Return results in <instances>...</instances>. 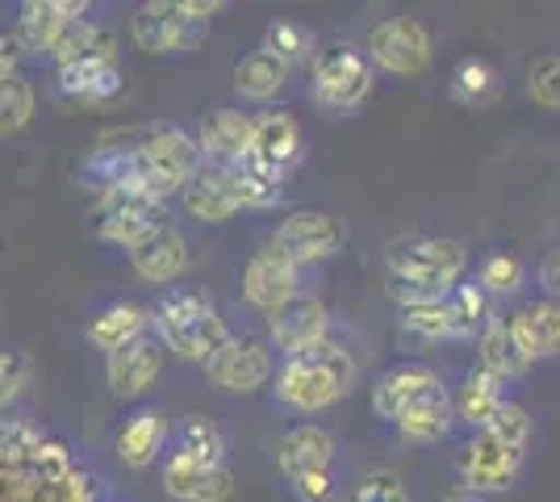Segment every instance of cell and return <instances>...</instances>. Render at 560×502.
I'll return each instance as SVG.
<instances>
[{
  "mask_svg": "<svg viewBox=\"0 0 560 502\" xmlns=\"http://www.w3.org/2000/svg\"><path fill=\"white\" fill-rule=\"evenodd\" d=\"M0 502H114L63 440L22 419L0 423Z\"/></svg>",
  "mask_w": 560,
  "mask_h": 502,
  "instance_id": "obj_1",
  "label": "cell"
},
{
  "mask_svg": "<svg viewBox=\"0 0 560 502\" xmlns=\"http://www.w3.org/2000/svg\"><path fill=\"white\" fill-rule=\"evenodd\" d=\"M468 268L465 243L427 235V240L394 243L385 264V289L397 297V306H419V302H444L460 285Z\"/></svg>",
  "mask_w": 560,
  "mask_h": 502,
  "instance_id": "obj_2",
  "label": "cell"
},
{
  "mask_svg": "<svg viewBox=\"0 0 560 502\" xmlns=\"http://www.w3.org/2000/svg\"><path fill=\"white\" fill-rule=\"evenodd\" d=\"M355 377H360V364L348 352V343L327 335L323 343L305 348L298 357H284V364L277 369V398L298 415H318L343 402Z\"/></svg>",
  "mask_w": 560,
  "mask_h": 502,
  "instance_id": "obj_3",
  "label": "cell"
},
{
  "mask_svg": "<svg viewBox=\"0 0 560 502\" xmlns=\"http://www.w3.org/2000/svg\"><path fill=\"white\" fill-rule=\"evenodd\" d=\"M151 327H155V339L164 343V352H176L192 364H206L231 339L226 318L201 289H167L151 306Z\"/></svg>",
  "mask_w": 560,
  "mask_h": 502,
  "instance_id": "obj_4",
  "label": "cell"
},
{
  "mask_svg": "<svg viewBox=\"0 0 560 502\" xmlns=\"http://www.w3.org/2000/svg\"><path fill=\"white\" fill-rule=\"evenodd\" d=\"M222 13L218 0H151L135 9L130 17V38L147 55H188L201 47L210 34V22Z\"/></svg>",
  "mask_w": 560,
  "mask_h": 502,
  "instance_id": "obj_5",
  "label": "cell"
},
{
  "mask_svg": "<svg viewBox=\"0 0 560 502\" xmlns=\"http://www.w3.org/2000/svg\"><path fill=\"white\" fill-rule=\"evenodd\" d=\"M130 151H135L139 180L160 201H167L172 192L185 189L188 180H192V172L201 167L197 139L185 135L180 126H151V130H142V139L130 143Z\"/></svg>",
  "mask_w": 560,
  "mask_h": 502,
  "instance_id": "obj_6",
  "label": "cell"
},
{
  "mask_svg": "<svg viewBox=\"0 0 560 502\" xmlns=\"http://www.w3.org/2000/svg\"><path fill=\"white\" fill-rule=\"evenodd\" d=\"M376 68L369 63V55L355 43H330L327 50L314 55L310 68V96L318 109L327 114H351L355 105H364L373 93Z\"/></svg>",
  "mask_w": 560,
  "mask_h": 502,
  "instance_id": "obj_7",
  "label": "cell"
},
{
  "mask_svg": "<svg viewBox=\"0 0 560 502\" xmlns=\"http://www.w3.org/2000/svg\"><path fill=\"white\" fill-rule=\"evenodd\" d=\"M277 465L302 502H327L330 486H335V478H330L335 435L318 423H302V428L284 431L277 444Z\"/></svg>",
  "mask_w": 560,
  "mask_h": 502,
  "instance_id": "obj_8",
  "label": "cell"
},
{
  "mask_svg": "<svg viewBox=\"0 0 560 502\" xmlns=\"http://www.w3.org/2000/svg\"><path fill=\"white\" fill-rule=\"evenodd\" d=\"M369 63L389 75H419L431 63V34L419 17H385L369 34Z\"/></svg>",
  "mask_w": 560,
  "mask_h": 502,
  "instance_id": "obj_9",
  "label": "cell"
},
{
  "mask_svg": "<svg viewBox=\"0 0 560 502\" xmlns=\"http://www.w3.org/2000/svg\"><path fill=\"white\" fill-rule=\"evenodd\" d=\"M206 377L226 394H256L272 382V348L256 335H231L206 360Z\"/></svg>",
  "mask_w": 560,
  "mask_h": 502,
  "instance_id": "obj_10",
  "label": "cell"
},
{
  "mask_svg": "<svg viewBox=\"0 0 560 502\" xmlns=\"http://www.w3.org/2000/svg\"><path fill=\"white\" fill-rule=\"evenodd\" d=\"M272 243L298 268H310V264H323L348 247V226L335 214H323V210H298V214L280 222Z\"/></svg>",
  "mask_w": 560,
  "mask_h": 502,
  "instance_id": "obj_11",
  "label": "cell"
},
{
  "mask_svg": "<svg viewBox=\"0 0 560 502\" xmlns=\"http://www.w3.org/2000/svg\"><path fill=\"white\" fill-rule=\"evenodd\" d=\"M460 481H465L468 494H498V490H511L518 474H523V448H511L502 440H493L486 431H477L465 444V453L456 460Z\"/></svg>",
  "mask_w": 560,
  "mask_h": 502,
  "instance_id": "obj_12",
  "label": "cell"
},
{
  "mask_svg": "<svg viewBox=\"0 0 560 502\" xmlns=\"http://www.w3.org/2000/svg\"><path fill=\"white\" fill-rule=\"evenodd\" d=\"M243 293L256 311L272 314L302 293V268L289 260L277 243H264L243 268Z\"/></svg>",
  "mask_w": 560,
  "mask_h": 502,
  "instance_id": "obj_13",
  "label": "cell"
},
{
  "mask_svg": "<svg viewBox=\"0 0 560 502\" xmlns=\"http://www.w3.org/2000/svg\"><path fill=\"white\" fill-rule=\"evenodd\" d=\"M243 160H252V164H259L264 172L280 176V180H289V172L302 160V126H298V118L284 114V109L252 114V147H247Z\"/></svg>",
  "mask_w": 560,
  "mask_h": 502,
  "instance_id": "obj_14",
  "label": "cell"
},
{
  "mask_svg": "<svg viewBox=\"0 0 560 502\" xmlns=\"http://www.w3.org/2000/svg\"><path fill=\"white\" fill-rule=\"evenodd\" d=\"M164 343L160 339H151V335H142L139 343H130V348H121L114 357H105V382L114 389L117 398H126V402H135L142 394H151L160 377H164Z\"/></svg>",
  "mask_w": 560,
  "mask_h": 502,
  "instance_id": "obj_15",
  "label": "cell"
},
{
  "mask_svg": "<svg viewBox=\"0 0 560 502\" xmlns=\"http://www.w3.org/2000/svg\"><path fill=\"white\" fill-rule=\"evenodd\" d=\"M327 335H330V314L318 297L298 293L293 302H284L280 311L268 314V339H272V348L284 352V357H298L305 348L323 343Z\"/></svg>",
  "mask_w": 560,
  "mask_h": 502,
  "instance_id": "obj_16",
  "label": "cell"
},
{
  "mask_svg": "<svg viewBox=\"0 0 560 502\" xmlns=\"http://www.w3.org/2000/svg\"><path fill=\"white\" fill-rule=\"evenodd\" d=\"M84 13H89L84 0H25L13 22V43L22 55H47L50 43L63 34V25Z\"/></svg>",
  "mask_w": 560,
  "mask_h": 502,
  "instance_id": "obj_17",
  "label": "cell"
},
{
  "mask_svg": "<svg viewBox=\"0 0 560 502\" xmlns=\"http://www.w3.org/2000/svg\"><path fill=\"white\" fill-rule=\"evenodd\" d=\"M164 490L180 502H231L234 478L226 465H206V460H192V456L167 453Z\"/></svg>",
  "mask_w": 560,
  "mask_h": 502,
  "instance_id": "obj_18",
  "label": "cell"
},
{
  "mask_svg": "<svg viewBox=\"0 0 560 502\" xmlns=\"http://www.w3.org/2000/svg\"><path fill=\"white\" fill-rule=\"evenodd\" d=\"M252 147V114L234 109V105H222V109H210L201 118V130H197V151H201V164L206 167H231L247 155Z\"/></svg>",
  "mask_w": 560,
  "mask_h": 502,
  "instance_id": "obj_19",
  "label": "cell"
},
{
  "mask_svg": "<svg viewBox=\"0 0 560 502\" xmlns=\"http://www.w3.org/2000/svg\"><path fill=\"white\" fill-rule=\"evenodd\" d=\"M130 264L147 285H172L188 272V243L176 226H160L151 240L130 252Z\"/></svg>",
  "mask_w": 560,
  "mask_h": 502,
  "instance_id": "obj_20",
  "label": "cell"
},
{
  "mask_svg": "<svg viewBox=\"0 0 560 502\" xmlns=\"http://www.w3.org/2000/svg\"><path fill=\"white\" fill-rule=\"evenodd\" d=\"M167 435H172V428H167L164 415L151 407H142V410H130V415L121 419L114 448L126 469H147L155 456L164 453Z\"/></svg>",
  "mask_w": 560,
  "mask_h": 502,
  "instance_id": "obj_21",
  "label": "cell"
},
{
  "mask_svg": "<svg viewBox=\"0 0 560 502\" xmlns=\"http://www.w3.org/2000/svg\"><path fill=\"white\" fill-rule=\"evenodd\" d=\"M477 360H481L477 369L493 373L498 382L523 377V373L532 369V360H527V352L518 348V339H514L511 318H506V314H490V318H486V327H481V335H477Z\"/></svg>",
  "mask_w": 560,
  "mask_h": 502,
  "instance_id": "obj_22",
  "label": "cell"
},
{
  "mask_svg": "<svg viewBox=\"0 0 560 502\" xmlns=\"http://www.w3.org/2000/svg\"><path fill=\"white\" fill-rule=\"evenodd\" d=\"M431 385H440V373H435V369H427V364H394V369H385L373 385L376 419L394 423L397 415L410 407L422 389H431Z\"/></svg>",
  "mask_w": 560,
  "mask_h": 502,
  "instance_id": "obj_23",
  "label": "cell"
},
{
  "mask_svg": "<svg viewBox=\"0 0 560 502\" xmlns=\"http://www.w3.org/2000/svg\"><path fill=\"white\" fill-rule=\"evenodd\" d=\"M47 55L55 68H71V63H84V59L117 63V38L105 25L89 22V17H75V22L63 25V34L50 43Z\"/></svg>",
  "mask_w": 560,
  "mask_h": 502,
  "instance_id": "obj_24",
  "label": "cell"
},
{
  "mask_svg": "<svg viewBox=\"0 0 560 502\" xmlns=\"http://www.w3.org/2000/svg\"><path fill=\"white\" fill-rule=\"evenodd\" d=\"M452 419H456L452 394H447L444 382H440V385H431V389H422L419 398L394 419V428L401 431L406 440H415V444H435V440H444L447 431H452Z\"/></svg>",
  "mask_w": 560,
  "mask_h": 502,
  "instance_id": "obj_25",
  "label": "cell"
},
{
  "mask_svg": "<svg viewBox=\"0 0 560 502\" xmlns=\"http://www.w3.org/2000/svg\"><path fill=\"white\" fill-rule=\"evenodd\" d=\"M511 331H514V339H518V348L527 352V360L560 357V302L539 297L532 306L514 311Z\"/></svg>",
  "mask_w": 560,
  "mask_h": 502,
  "instance_id": "obj_26",
  "label": "cell"
},
{
  "mask_svg": "<svg viewBox=\"0 0 560 502\" xmlns=\"http://www.w3.org/2000/svg\"><path fill=\"white\" fill-rule=\"evenodd\" d=\"M147 331H151V311L139 306V302H117V306L101 311L89 323V339H93V348H101L105 357H114L121 348L139 343Z\"/></svg>",
  "mask_w": 560,
  "mask_h": 502,
  "instance_id": "obj_27",
  "label": "cell"
},
{
  "mask_svg": "<svg viewBox=\"0 0 560 502\" xmlns=\"http://www.w3.org/2000/svg\"><path fill=\"white\" fill-rule=\"evenodd\" d=\"M180 201H185V210L197 222H226V218L238 214V201H234L222 167H206V164L197 167L192 180L180 189Z\"/></svg>",
  "mask_w": 560,
  "mask_h": 502,
  "instance_id": "obj_28",
  "label": "cell"
},
{
  "mask_svg": "<svg viewBox=\"0 0 560 502\" xmlns=\"http://www.w3.org/2000/svg\"><path fill=\"white\" fill-rule=\"evenodd\" d=\"M234 93L243 96V101H259V105H268V101H277L284 93V84H289V68L277 63L268 50H252V55H243L238 63H234Z\"/></svg>",
  "mask_w": 560,
  "mask_h": 502,
  "instance_id": "obj_29",
  "label": "cell"
},
{
  "mask_svg": "<svg viewBox=\"0 0 560 502\" xmlns=\"http://www.w3.org/2000/svg\"><path fill=\"white\" fill-rule=\"evenodd\" d=\"M80 180H84V189L93 192H105V189H117V185H130V180H139V167H135V151L121 143H109V147H96L93 155L80 164ZM142 185V180H139ZM147 189V185H142Z\"/></svg>",
  "mask_w": 560,
  "mask_h": 502,
  "instance_id": "obj_30",
  "label": "cell"
},
{
  "mask_svg": "<svg viewBox=\"0 0 560 502\" xmlns=\"http://www.w3.org/2000/svg\"><path fill=\"white\" fill-rule=\"evenodd\" d=\"M222 172H226V185H231L238 210H272L284 197V180L272 176V172H264L252 160H238V164L222 167Z\"/></svg>",
  "mask_w": 560,
  "mask_h": 502,
  "instance_id": "obj_31",
  "label": "cell"
},
{
  "mask_svg": "<svg viewBox=\"0 0 560 502\" xmlns=\"http://www.w3.org/2000/svg\"><path fill=\"white\" fill-rule=\"evenodd\" d=\"M59 93L71 96V101H109V96L121 93V72L117 63H96V59H84V63H71V68H59Z\"/></svg>",
  "mask_w": 560,
  "mask_h": 502,
  "instance_id": "obj_32",
  "label": "cell"
},
{
  "mask_svg": "<svg viewBox=\"0 0 560 502\" xmlns=\"http://www.w3.org/2000/svg\"><path fill=\"white\" fill-rule=\"evenodd\" d=\"M498 93H502V75H498L490 59L468 55L452 68V96L468 109H486V105L498 101Z\"/></svg>",
  "mask_w": 560,
  "mask_h": 502,
  "instance_id": "obj_33",
  "label": "cell"
},
{
  "mask_svg": "<svg viewBox=\"0 0 560 502\" xmlns=\"http://www.w3.org/2000/svg\"><path fill=\"white\" fill-rule=\"evenodd\" d=\"M167 440H172V453L206 460V465H226V435H222V428H218L213 419H206V415L180 419V428L172 431Z\"/></svg>",
  "mask_w": 560,
  "mask_h": 502,
  "instance_id": "obj_34",
  "label": "cell"
},
{
  "mask_svg": "<svg viewBox=\"0 0 560 502\" xmlns=\"http://www.w3.org/2000/svg\"><path fill=\"white\" fill-rule=\"evenodd\" d=\"M502 402H506L502 382H498L493 373H486V369H472L465 377V385H460V398L452 402V410H456L460 419H468L472 428H486V419H490Z\"/></svg>",
  "mask_w": 560,
  "mask_h": 502,
  "instance_id": "obj_35",
  "label": "cell"
},
{
  "mask_svg": "<svg viewBox=\"0 0 560 502\" xmlns=\"http://www.w3.org/2000/svg\"><path fill=\"white\" fill-rule=\"evenodd\" d=\"M259 50H268L284 68H298V63H305V59L314 55V34H310L302 22L280 17V22H272L264 30V47Z\"/></svg>",
  "mask_w": 560,
  "mask_h": 502,
  "instance_id": "obj_36",
  "label": "cell"
},
{
  "mask_svg": "<svg viewBox=\"0 0 560 502\" xmlns=\"http://www.w3.org/2000/svg\"><path fill=\"white\" fill-rule=\"evenodd\" d=\"M444 302H447V314H452V331H456V339H477L481 327H486V318L493 314L490 297H486L477 285H456Z\"/></svg>",
  "mask_w": 560,
  "mask_h": 502,
  "instance_id": "obj_37",
  "label": "cell"
},
{
  "mask_svg": "<svg viewBox=\"0 0 560 502\" xmlns=\"http://www.w3.org/2000/svg\"><path fill=\"white\" fill-rule=\"evenodd\" d=\"M397 327H401L406 335H415V339H422V343L456 339V331H452V314H447V302L401 306V311H397Z\"/></svg>",
  "mask_w": 560,
  "mask_h": 502,
  "instance_id": "obj_38",
  "label": "cell"
},
{
  "mask_svg": "<svg viewBox=\"0 0 560 502\" xmlns=\"http://www.w3.org/2000/svg\"><path fill=\"white\" fill-rule=\"evenodd\" d=\"M30 118H34V89H30V80L22 72L0 80V139L25 130Z\"/></svg>",
  "mask_w": 560,
  "mask_h": 502,
  "instance_id": "obj_39",
  "label": "cell"
},
{
  "mask_svg": "<svg viewBox=\"0 0 560 502\" xmlns=\"http://www.w3.org/2000/svg\"><path fill=\"white\" fill-rule=\"evenodd\" d=\"M477 281H481V293L486 297H506V293H518L523 289V264L514 260L511 252H493L481 260V272H477Z\"/></svg>",
  "mask_w": 560,
  "mask_h": 502,
  "instance_id": "obj_40",
  "label": "cell"
},
{
  "mask_svg": "<svg viewBox=\"0 0 560 502\" xmlns=\"http://www.w3.org/2000/svg\"><path fill=\"white\" fill-rule=\"evenodd\" d=\"M481 431L493 435V440H502V444H511V448H527V440H532V415L518 407V402H502L486 419Z\"/></svg>",
  "mask_w": 560,
  "mask_h": 502,
  "instance_id": "obj_41",
  "label": "cell"
},
{
  "mask_svg": "<svg viewBox=\"0 0 560 502\" xmlns=\"http://www.w3.org/2000/svg\"><path fill=\"white\" fill-rule=\"evenodd\" d=\"M348 502H410V490L397 469H373L351 486Z\"/></svg>",
  "mask_w": 560,
  "mask_h": 502,
  "instance_id": "obj_42",
  "label": "cell"
},
{
  "mask_svg": "<svg viewBox=\"0 0 560 502\" xmlns=\"http://www.w3.org/2000/svg\"><path fill=\"white\" fill-rule=\"evenodd\" d=\"M527 93L544 109H560V59L557 55H544L527 68Z\"/></svg>",
  "mask_w": 560,
  "mask_h": 502,
  "instance_id": "obj_43",
  "label": "cell"
},
{
  "mask_svg": "<svg viewBox=\"0 0 560 502\" xmlns=\"http://www.w3.org/2000/svg\"><path fill=\"white\" fill-rule=\"evenodd\" d=\"M25 377H30L25 360L18 357V352H9V348H0V410L9 407V402H18V398H22Z\"/></svg>",
  "mask_w": 560,
  "mask_h": 502,
  "instance_id": "obj_44",
  "label": "cell"
},
{
  "mask_svg": "<svg viewBox=\"0 0 560 502\" xmlns=\"http://www.w3.org/2000/svg\"><path fill=\"white\" fill-rule=\"evenodd\" d=\"M539 285H544V293H548L552 302H560V243L544 256V264H539Z\"/></svg>",
  "mask_w": 560,
  "mask_h": 502,
  "instance_id": "obj_45",
  "label": "cell"
},
{
  "mask_svg": "<svg viewBox=\"0 0 560 502\" xmlns=\"http://www.w3.org/2000/svg\"><path fill=\"white\" fill-rule=\"evenodd\" d=\"M18 63H22V50L13 43V34H0V80L18 75Z\"/></svg>",
  "mask_w": 560,
  "mask_h": 502,
  "instance_id": "obj_46",
  "label": "cell"
},
{
  "mask_svg": "<svg viewBox=\"0 0 560 502\" xmlns=\"http://www.w3.org/2000/svg\"><path fill=\"white\" fill-rule=\"evenodd\" d=\"M440 502H486L481 494H468V490H460V494H447V499H440Z\"/></svg>",
  "mask_w": 560,
  "mask_h": 502,
  "instance_id": "obj_47",
  "label": "cell"
}]
</instances>
